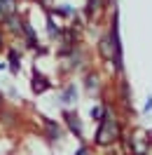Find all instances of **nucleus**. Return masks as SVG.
<instances>
[{
	"instance_id": "7",
	"label": "nucleus",
	"mask_w": 152,
	"mask_h": 155,
	"mask_svg": "<svg viewBox=\"0 0 152 155\" xmlns=\"http://www.w3.org/2000/svg\"><path fill=\"white\" fill-rule=\"evenodd\" d=\"M10 66H12V71H19V57H17V52L10 54Z\"/></svg>"
},
{
	"instance_id": "1",
	"label": "nucleus",
	"mask_w": 152,
	"mask_h": 155,
	"mask_svg": "<svg viewBox=\"0 0 152 155\" xmlns=\"http://www.w3.org/2000/svg\"><path fill=\"white\" fill-rule=\"evenodd\" d=\"M117 136H119V127H117V122L110 117V113H103V117H101V127H98V132H96V143H98V146H108V143H112Z\"/></svg>"
},
{
	"instance_id": "13",
	"label": "nucleus",
	"mask_w": 152,
	"mask_h": 155,
	"mask_svg": "<svg viewBox=\"0 0 152 155\" xmlns=\"http://www.w3.org/2000/svg\"><path fill=\"white\" fill-rule=\"evenodd\" d=\"M0 47H2V33H0Z\"/></svg>"
},
{
	"instance_id": "9",
	"label": "nucleus",
	"mask_w": 152,
	"mask_h": 155,
	"mask_svg": "<svg viewBox=\"0 0 152 155\" xmlns=\"http://www.w3.org/2000/svg\"><path fill=\"white\" fill-rule=\"evenodd\" d=\"M47 127H49V134L54 136V139H59V127H54L52 122H47Z\"/></svg>"
},
{
	"instance_id": "4",
	"label": "nucleus",
	"mask_w": 152,
	"mask_h": 155,
	"mask_svg": "<svg viewBox=\"0 0 152 155\" xmlns=\"http://www.w3.org/2000/svg\"><path fill=\"white\" fill-rule=\"evenodd\" d=\"M45 89H49V82H47V80H45L42 75H38V73H35V75H33V92L42 94Z\"/></svg>"
},
{
	"instance_id": "11",
	"label": "nucleus",
	"mask_w": 152,
	"mask_h": 155,
	"mask_svg": "<svg viewBox=\"0 0 152 155\" xmlns=\"http://www.w3.org/2000/svg\"><path fill=\"white\" fill-rule=\"evenodd\" d=\"M75 155H89V150H87V148H80V150H77Z\"/></svg>"
},
{
	"instance_id": "8",
	"label": "nucleus",
	"mask_w": 152,
	"mask_h": 155,
	"mask_svg": "<svg viewBox=\"0 0 152 155\" xmlns=\"http://www.w3.org/2000/svg\"><path fill=\"white\" fill-rule=\"evenodd\" d=\"M73 97H75V87H68L66 92H63V101H70Z\"/></svg>"
},
{
	"instance_id": "5",
	"label": "nucleus",
	"mask_w": 152,
	"mask_h": 155,
	"mask_svg": "<svg viewBox=\"0 0 152 155\" xmlns=\"http://www.w3.org/2000/svg\"><path fill=\"white\" fill-rule=\"evenodd\" d=\"M66 120H68V127H70L77 136H82V127H80V120H77L75 113H66Z\"/></svg>"
},
{
	"instance_id": "2",
	"label": "nucleus",
	"mask_w": 152,
	"mask_h": 155,
	"mask_svg": "<svg viewBox=\"0 0 152 155\" xmlns=\"http://www.w3.org/2000/svg\"><path fill=\"white\" fill-rule=\"evenodd\" d=\"M17 12V0H0V21H7Z\"/></svg>"
},
{
	"instance_id": "6",
	"label": "nucleus",
	"mask_w": 152,
	"mask_h": 155,
	"mask_svg": "<svg viewBox=\"0 0 152 155\" xmlns=\"http://www.w3.org/2000/svg\"><path fill=\"white\" fill-rule=\"evenodd\" d=\"M101 10V0H89V5H87V12L89 14H94V12Z\"/></svg>"
},
{
	"instance_id": "10",
	"label": "nucleus",
	"mask_w": 152,
	"mask_h": 155,
	"mask_svg": "<svg viewBox=\"0 0 152 155\" xmlns=\"http://www.w3.org/2000/svg\"><path fill=\"white\" fill-rule=\"evenodd\" d=\"M91 117H96V120L103 117V108H91Z\"/></svg>"
},
{
	"instance_id": "14",
	"label": "nucleus",
	"mask_w": 152,
	"mask_h": 155,
	"mask_svg": "<svg viewBox=\"0 0 152 155\" xmlns=\"http://www.w3.org/2000/svg\"><path fill=\"white\" fill-rule=\"evenodd\" d=\"M0 106H2V94H0Z\"/></svg>"
},
{
	"instance_id": "3",
	"label": "nucleus",
	"mask_w": 152,
	"mask_h": 155,
	"mask_svg": "<svg viewBox=\"0 0 152 155\" xmlns=\"http://www.w3.org/2000/svg\"><path fill=\"white\" fill-rule=\"evenodd\" d=\"M98 52H101V57H103V59H108V61H110V59H112V54H115V45H110V40L103 38V40H101V45H98Z\"/></svg>"
},
{
	"instance_id": "12",
	"label": "nucleus",
	"mask_w": 152,
	"mask_h": 155,
	"mask_svg": "<svg viewBox=\"0 0 152 155\" xmlns=\"http://www.w3.org/2000/svg\"><path fill=\"white\" fill-rule=\"evenodd\" d=\"M145 110H147V113H150V110H152V99H150V101H147V104H145Z\"/></svg>"
}]
</instances>
